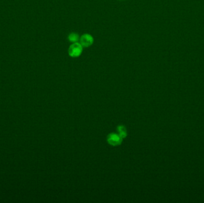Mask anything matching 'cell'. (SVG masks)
<instances>
[{"instance_id": "6da1fadb", "label": "cell", "mask_w": 204, "mask_h": 203, "mask_svg": "<svg viewBox=\"0 0 204 203\" xmlns=\"http://www.w3.org/2000/svg\"><path fill=\"white\" fill-rule=\"evenodd\" d=\"M83 51V47L79 42H75L72 44L69 49L68 54L70 57L72 58H76L79 57Z\"/></svg>"}, {"instance_id": "3957f363", "label": "cell", "mask_w": 204, "mask_h": 203, "mask_svg": "<svg viewBox=\"0 0 204 203\" xmlns=\"http://www.w3.org/2000/svg\"><path fill=\"white\" fill-rule=\"evenodd\" d=\"M123 139V138L120 135L111 134L108 137V141L111 145L113 146H117L122 142Z\"/></svg>"}, {"instance_id": "277c9868", "label": "cell", "mask_w": 204, "mask_h": 203, "mask_svg": "<svg viewBox=\"0 0 204 203\" xmlns=\"http://www.w3.org/2000/svg\"><path fill=\"white\" fill-rule=\"evenodd\" d=\"M79 37L78 35V34L75 33V32H72L70 33L69 36H68V39L70 42L72 43H75V42H77L79 40Z\"/></svg>"}, {"instance_id": "5b68a950", "label": "cell", "mask_w": 204, "mask_h": 203, "mask_svg": "<svg viewBox=\"0 0 204 203\" xmlns=\"http://www.w3.org/2000/svg\"><path fill=\"white\" fill-rule=\"evenodd\" d=\"M118 131L120 132V135L123 138H124L127 136V132H126V129L125 128L124 126H120L118 128Z\"/></svg>"}, {"instance_id": "7a4b0ae2", "label": "cell", "mask_w": 204, "mask_h": 203, "mask_svg": "<svg viewBox=\"0 0 204 203\" xmlns=\"http://www.w3.org/2000/svg\"><path fill=\"white\" fill-rule=\"evenodd\" d=\"M94 42V38L92 36L88 34L82 35L79 39V43L83 47H89L92 45Z\"/></svg>"}]
</instances>
